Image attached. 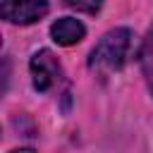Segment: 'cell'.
<instances>
[{"label":"cell","instance_id":"1","mask_svg":"<svg viewBox=\"0 0 153 153\" xmlns=\"http://www.w3.org/2000/svg\"><path fill=\"white\" fill-rule=\"evenodd\" d=\"M131 41H134V33L129 29H124V26L108 31L96 43V48L91 50L88 67L96 69V72H100V74H110V72L122 69L124 62H127V57H129Z\"/></svg>","mask_w":153,"mask_h":153},{"label":"cell","instance_id":"2","mask_svg":"<svg viewBox=\"0 0 153 153\" xmlns=\"http://www.w3.org/2000/svg\"><path fill=\"white\" fill-rule=\"evenodd\" d=\"M29 69H31V81H33L36 91H50L62 79V67H60L57 57L45 48L33 53V57L29 62Z\"/></svg>","mask_w":153,"mask_h":153},{"label":"cell","instance_id":"3","mask_svg":"<svg viewBox=\"0 0 153 153\" xmlns=\"http://www.w3.org/2000/svg\"><path fill=\"white\" fill-rule=\"evenodd\" d=\"M48 0H2V19L10 24H33L48 14Z\"/></svg>","mask_w":153,"mask_h":153},{"label":"cell","instance_id":"4","mask_svg":"<svg viewBox=\"0 0 153 153\" xmlns=\"http://www.w3.org/2000/svg\"><path fill=\"white\" fill-rule=\"evenodd\" d=\"M50 36L57 45H76L86 36V26L74 17H60L50 26Z\"/></svg>","mask_w":153,"mask_h":153},{"label":"cell","instance_id":"5","mask_svg":"<svg viewBox=\"0 0 153 153\" xmlns=\"http://www.w3.org/2000/svg\"><path fill=\"white\" fill-rule=\"evenodd\" d=\"M139 60H141V72L146 76V84H148V91L153 93V24L141 43V53H139Z\"/></svg>","mask_w":153,"mask_h":153},{"label":"cell","instance_id":"6","mask_svg":"<svg viewBox=\"0 0 153 153\" xmlns=\"http://www.w3.org/2000/svg\"><path fill=\"white\" fill-rule=\"evenodd\" d=\"M103 2H105V0H65L67 7H72V10H76V12H84V14H96V12H100Z\"/></svg>","mask_w":153,"mask_h":153},{"label":"cell","instance_id":"7","mask_svg":"<svg viewBox=\"0 0 153 153\" xmlns=\"http://www.w3.org/2000/svg\"><path fill=\"white\" fill-rule=\"evenodd\" d=\"M10 153H36L33 148H14V151H10Z\"/></svg>","mask_w":153,"mask_h":153}]
</instances>
